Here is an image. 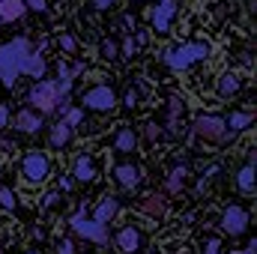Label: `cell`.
<instances>
[{
    "mask_svg": "<svg viewBox=\"0 0 257 254\" xmlns=\"http://www.w3.org/2000/svg\"><path fill=\"white\" fill-rule=\"evenodd\" d=\"M18 75H33L39 81L45 75V60L39 57V51H33V45L24 36L0 45V81L6 87H15Z\"/></svg>",
    "mask_w": 257,
    "mask_h": 254,
    "instance_id": "1",
    "label": "cell"
},
{
    "mask_svg": "<svg viewBox=\"0 0 257 254\" xmlns=\"http://www.w3.org/2000/svg\"><path fill=\"white\" fill-rule=\"evenodd\" d=\"M69 90H72V69L60 66V78L57 81H39L33 90H30V105H36V114L45 117V114H54L69 111Z\"/></svg>",
    "mask_w": 257,
    "mask_h": 254,
    "instance_id": "2",
    "label": "cell"
},
{
    "mask_svg": "<svg viewBox=\"0 0 257 254\" xmlns=\"http://www.w3.org/2000/svg\"><path fill=\"white\" fill-rule=\"evenodd\" d=\"M206 57H209V45H203V42H189V45L171 48V51L165 54V63L171 66V69H189L192 63L206 60Z\"/></svg>",
    "mask_w": 257,
    "mask_h": 254,
    "instance_id": "3",
    "label": "cell"
},
{
    "mask_svg": "<svg viewBox=\"0 0 257 254\" xmlns=\"http://www.w3.org/2000/svg\"><path fill=\"white\" fill-rule=\"evenodd\" d=\"M51 174V159L42 153V150H30L24 159H21V177L27 183H45Z\"/></svg>",
    "mask_w": 257,
    "mask_h": 254,
    "instance_id": "4",
    "label": "cell"
},
{
    "mask_svg": "<svg viewBox=\"0 0 257 254\" xmlns=\"http://www.w3.org/2000/svg\"><path fill=\"white\" fill-rule=\"evenodd\" d=\"M81 105H84L87 111H99V114H105V111H114V108H117V93H114L111 87H105V84H96V87L84 90Z\"/></svg>",
    "mask_w": 257,
    "mask_h": 254,
    "instance_id": "5",
    "label": "cell"
},
{
    "mask_svg": "<svg viewBox=\"0 0 257 254\" xmlns=\"http://www.w3.org/2000/svg\"><path fill=\"white\" fill-rule=\"evenodd\" d=\"M194 132L197 138L203 141H212V144H224L227 141V126H224V117H215V114H206V117H197L194 120Z\"/></svg>",
    "mask_w": 257,
    "mask_h": 254,
    "instance_id": "6",
    "label": "cell"
},
{
    "mask_svg": "<svg viewBox=\"0 0 257 254\" xmlns=\"http://www.w3.org/2000/svg\"><path fill=\"white\" fill-rule=\"evenodd\" d=\"M72 230L78 233V236H84V239H90V242H108V227L105 224H96V221H90L84 212H78L75 218H72Z\"/></svg>",
    "mask_w": 257,
    "mask_h": 254,
    "instance_id": "7",
    "label": "cell"
},
{
    "mask_svg": "<svg viewBox=\"0 0 257 254\" xmlns=\"http://www.w3.org/2000/svg\"><path fill=\"white\" fill-rule=\"evenodd\" d=\"M221 227H224V233H230V236L245 233V227H248V212H245L242 206H227L224 215H221Z\"/></svg>",
    "mask_w": 257,
    "mask_h": 254,
    "instance_id": "8",
    "label": "cell"
},
{
    "mask_svg": "<svg viewBox=\"0 0 257 254\" xmlns=\"http://www.w3.org/2000/svg\"><path fill=\"white\" fill-rule=\"evenodd\" d=\"M174 12H177V0H159V6L153 12V30L156 33H168Z\"/></svg>",
    "mask_w": 257,
    "mask_h": 254,
    "instance_id": "9",
    "label": "cell"
},
{
    "mask_svg": "<svg viewBox=\"0 0 257 254\" xmlns=\"http://www.w3.org/2000/svg\"><path fill=\"white\" fill-rule=\"evenodd\" d=\"M141 212L147 215V218H156V221H162L165 218V212H168V200H165V194H147V197H141Z\"/></svg>",
    "mask_w": 257,
    "mask_h": 254,
    "instance_id": "10",
    "label": "cell"
},
{
    "mask_svg": "<svg viewBox=\"0 0 257 254\" xmlns=\"http://www.w3.org/2000/svg\"><path fill=\"white\" fill-rule=\"evenodd\" d=\"M141 245H144V236H141L138 227H123V230L117 233V248H120L123 254L141 251Z\"/></svg>",
    "mask_w": 257,
    "mask_h": 254,
    "instance_id": "11",
    "label": "cell"
},
{
    "mask_svg": "<svg viewBox=\"0 0 257 254\" xmlns=\"http://www.w3.org/2000/svg\"><path fill=\"white\" fill-rule=\"evenodd\" d=\"M114 177H117V183L123 186V189H135L138 183H141V168L138 165H132V162H123V165H117L114 168Z\"/></svg>",
    "mask_w": 257,
    "mask_h": 254,
    "instance_id": "12",
    "label": "cell"
},
{
    "mask_svg": "<svg viewBox=\"0 0 257 254\" xmlns=\"http://www.w3.org/2000/svg\"><path fill=\"white\" fill-rule=\"evenodd\" d=\"M15 129H18V132H24V135H33V132H39V129H42V117H39L33 108H24V111H18V114H15Z\"/></svg>",
    "mask_w": 257,
    "mask_h": 254,
    "instance_id": "13",
    "label": "cell"
},
{
    "mask_svg": "<svg viewBox=\"0 0 257 254\" xmlns=\"http://www.w3.org/2000/svg\"><path fill=\"white\" fill-rule=\"evenodd\" d=\"M117 212H120V200L108 194V197L99 200V206H96V212H93V221H96V224H108Z\"/></svg>",
    "mask_w": 257,
    "mask_h": 254,
    "instance_id": "14",
    "label": "cell"
},
{
    "mask_svg": "<svg viewBox=\"0 0 257 254\" xmlns=\"http://www.w3.org/2000/svg\"><path fill=\"white\" fill-rule=\"evenodd\" d=\"M239 87H242V78H239L236 72H224V75L218 78V84H215V93H218L221 99H230V96L239 93Z\"/></svg>",
    "mask_w": 257,
    "mask_h": 254,
    "instance_id": "15",
    "label": "cell"
},
{
    "mask_svg": "<svg viewBox=\"0 0 257 254\" xmlns=\"http://www.w3.org/2000/svg\"><path fill=\"white\" fill-rule=\"evenodd\" d=\"M72 177H75L78 183H93V180H96V165H93V159H90V156H78L75 165H72Z\"/></svg>",
    "mask_w": 257,
    "mask_h": 254,
    "instance_id": "16",
    "label": "cell"
},
{
    "mask_svg": "<svg viewBox=\"0 0 257 254\" xmlns=\"http://www.w3.org/2000/svg\"><path fill=\"white\" fill-rule=\"evenodd\" d=\"M72 132H75V129L66 126L63 120H60V123H54V126L48 129V144H51L54 150H63L66 144L72 141Z\"/></svg>",
    "mask_w": 257,
    "mask_h": 254,
    "instance_id": "17",
    "label": "cell"
},
{
    "mask_svg": "<svg viewBox=\"0 0 257 254\" xmlns=\"http://www.w3.org/2000/svg\"><path fill=\"white\" fill-rule=\"evenodd\" d=\"M27 12L24 0H0V21H18Z\"/></svg>",
    "mask_w": 257,
    "mask_h": 254,
    "instance_id": "18",
    "label": "cell"
},
{
    "mask_svg": "<svg viewBox=\"0 0 257 254\" xmlns=\"http://www.w3.org/2000/svg\"><path fill=\"white\" fill-rule=\"evenodd\" d=\"M135 144H138V135H135V129H120L117 132V138H114V150L117 153H135Z\"/></svg>",
    "mask_w": 257,
    "mask_h": 254,
    "instance_id": "19",
    "label": "cell"
},
{
    "mask_svg": "<svg viewBox=\"0 0 257 254\" xmlns=\"http://www.w3.org/2000/svg\"><path fill=\"white\" fill-rule=\"evenodd\" d=\"M251 123H254V114H251V111H233V114L224 120L227 132H242V129H248Z\"/></svg>",
    "mask_w": 257,
    "mask_h": 254,
    "instance_id": "20",
    "label": "cell"
},
{
    "mask_svg": "<svg viewBox=\"0 0 257 254\" xmlns=\"http://www.w3.org/2000/svg\"><path fill=\"white\" fill-rule=\"evenodd\" d=\"M236 186H239V191H245V194L254 191V165H251V162L239 168V174H236Z\"/></svg>",
    "mask_w": 257,
    "mask_h": 254,
    "instance_id": "21",
    "label": "cell"
},
{
    "mask_svg": "<svg viewBox=\"0 0 257 254\" xmlns=\"http://www.w3.org/2000/svg\"><path fill=\"white\" fill-rule=\"evenodd\" d=\"M186 177H189V168H183V165H180V168H174V171H171V177H168V191H171V194H174V191H180L183 186H186Z\"/></svg>",
    "mask_w": 257,
    "mask_h": 254,
    "instance_id": "22",
    "label": "cell"
},
{
    "mask_svg": "<svg viewBox=\"0 0 257 254\" xmlns=\"http://www.w3.org/2000/svg\"><path fill=\"white\" fill-rule=\"evenodd\" d=\"M81 120H84V108H72V111H66L63 114V123L66 126H78V123H81Z\"/></svg>",
    "mask_w": 257,
    "mask_h": 254,
    "instance_id": "23",
    "label": "cell"
},
{
    "mask_svg": "<svg viewBox=\"0 0 257 254\" xmlns=\"http://www.w3.org/2000/svg\"><path fill=\"white\" fill-rule=\"evenodd\" d=\"M0 206L3 209H15V194H12V189H6V186H0Z\"/></svg>",
    "mask_w": 257,
    "mask_h": 254,
    "instance_id": "24",
    "label": "cell"
},
{
    "mask_svg": "<svg viewBox=\"0 0 257 254\" xmlns=\"http://www.w3.org/2000/svg\"><path fill=\"white\" fill-rule=\"evenodd\" d=\"M99 54H102V60H114V57H117V45H114L111 39H105V42L99 45Z\"/></svg>",
    "mask_w": 257,
    "mask_h": 254,
    "instance_id": "25",
    "label": "cell"
},
{
    "mask_svg": "<svg viewBox=\"0 0 257 254\" xmlns=\"http://www.w3.org/2000/svg\"><path fill=\"white\" fill-rule=\"evenodd\" d=\"M144 138H147L150 144H156V141L162 138V129L156 126V123H144Z\"/></svg>",
    "mask_w": 257,
    "mask_h": 254,
    "instance_id": "26",
    "label": "cell"
},
{
    "mask_svg": "<svg viewBox=\"0 0 257 254\" xmlns=\"http://www.w3.org/2000/svg\"><path fill=\"white\" fill-rule=\"evenodd\" d=\"M57 203H60V194H57V191H48V194L42 197V206H45V209H54Z\"/></svg>",
    "mask_w": 257,
    "mask_h": 254,
    "instance_id": "27",
    "label": "cell"
},
{
    "mask_svg": "<svg viewBox=\"0 0 257 254\" xmlns=\"http://www.w3.org/2000/svg\"><path fill=\"white\" fill-rule=\"evenodd\" d=\"M27 9H36V12H45L48 9V0H24Z\"/></svg>",
    "mask_w": 257,
    "mask_h": 254,
    "instance_id": "28",
    "label": "cell"
},
{
    "mask_svg": "<svg viewBox=\"0 0 257 254\" xmlns=\"http://www.w3.org/2000/svg\"><path fill=\"white\" fill-rule=\"evenodd\" d=\"M57 254H75V245H72L69 239H60V242H57Z\"/></svg>",
    "mask_w": 257,
    "mask_h": 254,
    "instance_id": "29",
    "label": "cell"
},
{
    "mask_svg": "<svg viewBox=\"0 0 257 254\" xmlns=\"http://www.w3.org/2000/svg\"><path fill=\"white\" fill-rule=\"evenodd\" d=\"M60 48H66V51H75V39H72L69 33H63V36H60Z\"/></svg>",
    "mask_w": 257,
    "mask_h": 254,
    "instance_id": "30",
    "label": "cell"
},
{
    "mask_svg": "<svg viewBox=\"0 0 257 254\" xmlns=\"http://www.w3.org/2000/svg\"><path fill=\"white\" fill-rule=\"evenodd\" d=\"M132 51H135V39L126 36V42H123V57H132Z\"/></svg>",
    "mask_w": 257,
    "mask_h": 254,
    "instance_id": "31",
    "label": "cell"
},
{
    "mask_svg": "<svg viewBox=\"0 0 257 254\" xmlns=\"http://www.w3.org/2000/svg\"><path fill=\"white\" fill-rule=\"evenodd\" d=\"M218 248H221L218 239H209V242H206V254H218Z\"/></svg>",
    "mask_w": 257,
    "mask_h": 254,
    "instance_id": "32",
    "label": "cell"
},
{
    "mask_svg": "<svg viewBox=\"0 0 257 254\" xmlns=\"http://www.w3.org/2000/svg\"><path fill=\"white\" fill-rule=\"evenodd\" d=\"M114 0H93V9H111Z\"/></svg>",
    "mask_w": 257,
    "mask_h": 254,
    "instance_id": "33",
    "label": "cell"
},
{
    "mask_svg": "<svg viewBox=\"0 0 257 254\" xmlns=\"http://www.w3.org/2000/svg\"><path fill=\"white\" fill-rule=\"evenodd\" d=\"M126 105H132V108L138 105V93H135V90H128L126 93Z\"/></svg>",
    "mask_w": 257,
    "mask_h": 254,
    "instance_id": "34",
    "label": "cell"
},
{
    "mask_svg": "<svg viewBox=\"0 0 257 254\" xmlns=\"http://www.w3.org/2000/svg\"><path fill=\"white\" fill-rule=\"evenodd\" d=\"M242 254H257V242H254V239H251V242L242 248Z\"/></svg>",
    "mask_w": 257,
    "mask_h": 254,
    "instance_id": "35",
    "label": "cell"
},
{
    "mask_svg": "<svg viewBox=\"0 0 257 254\" xmlns=\"http://www.w3.org/2000/svg\"><path fill=\"white\" fill-rule=\"evenodd\" d=\"M6 117H9V111H6V108L0 105V126H6Z\"/></svg>",
    "mask_w": 257,
    "mask_h": 254,
    "instance_id": "36",
    "label": "cell"
},
{
    "mask_svg": "<svg viewBox=\"0 0 257 254\" xmlns=\"http://www.w3.org/2000/svg\"><path fill=\"white\" fill-rule=\"evenodd\" d=\"M0 254H3V248H0Z\"/></svg>",
    "mask_w": 257,
    "mask_h": 254,
    "instance_id": "37",
    "label": "cell"
}]
</instances>
